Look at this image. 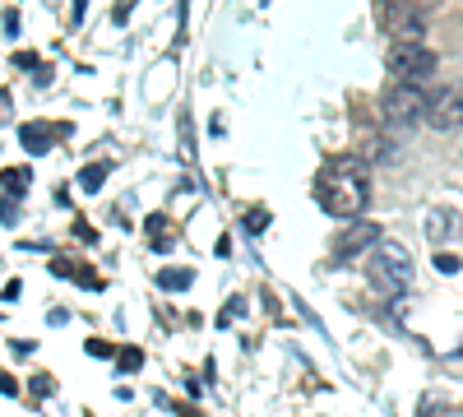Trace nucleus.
I'll use <instances>...</instances> for the list:
<instances>
[{
	"label": "nucleus",
	"instance_id": "obj_14",
	"mask_svg": "<svg viewBox=\"0 0 463 417\" xmlns=\"http://www.w3.org/2000/svg\"><path fill=\"white\" fill-rule=\"evenodd\" d=\"M116 362H121V371H134V366L144 362V352L139 348H121V352H116Z\"/></svg>",
	"mask_w": 463,
	"mask_h": 417
},
{
	"label": "nucleus",
	"instance_id": "obj_7",
	"mask_svg": "<svg viewBox=\"0 0 463 417\" xmlns=\"http://www.w3.org/2000/svg\"><path fill=\"white\" fill-rule=\"evenodd\" d=\"M380 242H385V237H380V223L353 218L348 228H338V237H334V260H353V255H362V251H375Z\"/></svg>",
	"mask_w": 463,
	"mask_h": 417
},
{
	"label": "nucleus",
	"instance_id": "obj_15",
	"mask_svg": "<svg viewBox=\"0 0 463 417\" xmlns=\"http://www.w3.org/2000/svg\"><path fill=\"white\" fill-rule=\"evenodd\" d=\"M181 158H195V135H190V121H181Z\"/></svg>",
	"mask_w": 463,
	"mask_h": 417
},
{
	"label": "nucleus",
	"instance_id": "obj_12",
	"mask_svg": "<svg viewBox=\"0 0 463 417\" xmlns=\"http://www.w3.org/2000/svg\"><path fill=\"white\" fill-rule=\"evenodd\" d=\"M102 181H107V163H89L84 172H79V186L84 190H98Z\"/></svg>",
	"mask_w": 463,
	"mask_h": 417
},
{
	"label": "nucleus",
	"instance_id": "obj_10",
	"mask_svg": "<svg viewBox=\"0 0 463 417\" xmlns=\"http://www.w3.org/2000/svg\"><path fill=\"white\" fill-rule=\"evenodd\" d=\"M28 181H33V176H28V167H10V172L0 176V186L10 190V195H23V190H28Z\"/></svg>",
	"mask_w": 463,
	"mask_h": 417
},
{
	"label": "nucleus",
	"instance_id": "obj_17",
	"mask_svg": "<svg viewBox=\"0 0 463 417\" xmlns=\"http://www.w3.org/2000/svg\"><path fill=\"white\" fill-rule=\"evenodd\" d=\"M89 357H116V348L102 343V339H89Z\"/></svg>",
	"mask_w": 463,
	"mask_h": 417
},
{
	"label": "nucleus",
	"instance_id": "obj_8",
	"mask_svg": "<svg viewBox=\"0 0 463 417\" xmlns=\"http://www.w3.org/2000/svg\"><path fill=\"white\" fill-rule=\"evenodd\" d=\"M421 232H426L431 246H450L463 232V213L459 208H445V204H431L426 213H421Z\"/></svg>",
	"mask_w": 463,
	"mask_h": 417
},
{
	"label": "nucleus",
	"instance_id": "obj_13",
	"mask_svg": "<svg viewBox=\"0 0 463 417\" xmlns=\"http://www.w3.org/2000/svg\"><path fill=\"white\" fill-rule=\"evenodd\" d=\"M269 228V208H250L246 213V232H265Z\"/></svg>",
	"mask_w": 463,
	"mask_h": 417
},
{
	"label": "nucleus",
	"instance_id": "obj_3",
	"mask_svg": "<svg viewBox=\"0 0 463 417\" xmlns=\"http://www.w3.org/2000/svg\"><path fill=\"white\" fill-rule=\"evenodd\" d=\"M375 19H380V28H385L394 42H421L431 14H426V5H412V0H389V5L375 10Z\"/></svg>",
	"mask_w": 463,
	"mask_h": 417
},
{
	"label": "nucleus",
	"instance_id": "obj_18",
	"mask_svg": "<svg viewBox=\"0 0 463 417\" xmlns=\"http://www.w3.org/2000/svg\"><path fill=\"white\" fill-rule=\"evenodd\" d=\"M436 269H440V274H459V260H454V255H440V260H436Z\"/></svg>",
	"mask_w": 463,
	"mask_h": 417
},
{
	"label": "nucleus",
	"instance_id": "obj_11",
	"mask_svg": "<svg viewBox=\"0 0 463 417\" xmlns=\"http://www.w3.org/2000/svg\"><path fill=\"white\" fill-rule=\"evenodd\" d=\"M158 283L172 287V292H181V287L195 283V274H190V269H163V274H158Z\"/></svg>",
	"mask_w": 463,
	"mask_h": 417
},
{
	"label": "nucleus",
	"instance_id": "obj_19",
	"mask_svg": "<svg viewBox=\"0 0 463 417\" xmlns=\"http://www.w3.org/2000/svg\"><path fill=\"white\" fill-rule=\"evenodd\" d=\"M33 394H37V399L51 394V380H46V375H37V380H33Z\"/></svg>",
	"mask_w": 463,
	"mask_h": 417
},
{
	"label": "nucleus",
	"instance_id": "obj_6",
	"mask_svg": "<svg viewBox=\"0 0 463 417\" xmlns=\"http://www.w3.org/2000/svg\"><path fill=\"white\" fill-rule=\"evenodd\" d=\"M426 125L431 130H459L463 125V84H445V88H436L431 93V102H426Z\"/></svg>",
	"mask_w": 463,
	"mask_h": 417
},
{
	"label": "nucleus",
	"instance_id": "obj_4",
	"mask_svg": "<svg viewBox=\"0 0 463 417\" xmlns=\"http://www.w3.org/2000/svg\"><path fill=\"white\" fill-rule=\"evenodd\" d=\"M426 102H431V93L421 84H389L380 107H385L389 125H417V121H426Z\"/></svg>",
	"mask_w": 463,
	"mask_h": 417
},
{
	"label": "nucleus",
	"instance_id": "obj_1",
	"mask_svg": "<svg viewBox=\"0 0 463 417\" xmlns=\"http://www.w3.org/2000/svg\"><path fill=\"white\" fill-rule=\"evenodd\" d=\"M315 199H320V208L329 213V218H343V223L362 218L366 199H371L366 163H362V158H334V163L324 167L320 186H315Z\"/></svg>",
	"mask_w": 463,
	"mask_h": 417
},
{
	"label": "nucleus",
	"instance_id": "obj_9",
	"mask_svg": "<svg viewBox=\"0 0 463 417\" xmlns=\"http://www.w3.org/2000/svg\"><path fill=\"white\" fill-rule=\"evenodd\" d=\"M19 139L28 144V154H46V144H51V130H46V125H23Z\"/></svg>",
	"mask_w": 463,
	"mask_h": 417
},
{
	"label": "nucleus",
	"instance_id": "obj_5",
	"mask_svg": "<svg viewBox=\"0 0 463 417\" xmlns=\"http://www.w3.org/2000/svg\"><path fill=\"white\" fill-rule=\"evenodd\" d=\"M389 75L398 84H421L436 75V51L426 42H394L389 46Z\"/></svg>",
	"mask_w": 463,
	"mask_h": 417
},
{
	"label": "nucleus",
	"instance_id": "obj_2",
	"mask_svg": "<svg viewBox=\"0 0 463 417\" xmlns=\"http://www.w3.org/2000/svg\"><path fill=\"white\" fill-rule=\"evenodd\" d=\"M366 278H371L375 292L385 297H403L412 287V278H417V264H412L408 246L398 242H380L371 255H366Z\"/></svg>",
	"mask_w": 463,
	"mask_h": 417
},
{
	"label": "nucleus",
	"instance_id": "obj_16",
	"mask_svg": "<svg viewBox=\"0 0 463 417\" xmlns=\"http://www.w3.org/2000/svg\"><path fill=\"white\" fill-rule=\"evenodd\" d=\"M421 417H450V408L440 399H421Z\"/></svg>",
	"mask_w": 463,
	"mask_h": 417
}]
</instances>
